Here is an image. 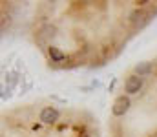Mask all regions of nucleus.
<instances>
[{"label":"nucleus","mask_w":157,"mask_h":137,"mask_svg":"<svg viewBox=\"0 0 157 137\" xmlns=\"http://www.w3.org/2000/svg\"><path fill=\"white\" fill-rule=\"evenodd\" d=\"M128 108H130V101H128V97H119L117 101L113 102V106H112V113L113 115H124L126 112H128Z\"/></svg>","instance_id":"f257e3e1"},{"label":"nucleus","mask_w":157,"mask_h":137,"mask_svg":"<svg viewBox=\"0 0 157 137\" xmlns=\"http://www.w3.org/2000/svg\"><path fill=\"white\" fill-rule=\"evenodd\" d=\"M40 121L46 123V124H53V123L59 121V112H57L55 108L48 106V108H44V110L40 112Z\"/></svg>","instance_id":"f03ea898"},{"label":"nucleus","mask_w":157,"mask_h":137,"mask_svg":"<svg viewBox=\"0 0 157 137\" xmlns=\"http://www.w3.org/2000/svg\"><path fill=\"white\" fill-rule=\"evenodd\" d=\"M141 86H143V81H141V77H137V75H132V77H128L126 79V84H124V90L126 93H137V91L141 90Z\"/></svg>","instance_id":"7ed1b4c3"},{"label":"nucleus","mask_w":157,"mask_h":137,"mask_svg":"<svg viewBox=\"0 0 157 137\" xmlns=\"http://www.w3.org/2000/svg\"><path fill=\"white\" fill-rule=\"evenodd\" d=\"M48 55L51 57V60H53V62H64V60H66V55H64L59 48H53V46H49V48H48Z\"/></svg>","instance_id":"20e7f679"},{"label":"nucleus","mask_w":157,"mask_h":137,"mask_svg":"<svg viewBox=\"0 0 157 137\" xmlns=\"http://www.w3.org/2000/svg\"><path fill=\"white\" fill-rule=\"evenodd\" d=\"M135 71H137V75H139V77L148 75V73L152 71V64H150V62H143V64H139V66L135 68Z\"/></svg>","instance_id":"39448f33"}]
</instances>
